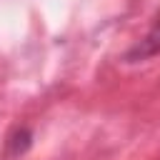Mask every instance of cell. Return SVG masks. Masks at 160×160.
<instances>
[{
    "label": "cell",
    "instance_id": "1",
    "mask_svg": "<svg viewBox=\"0 0 160 160\" xmlns=\"http://www.w3.org/2000/svg\"><path fill=\"white\" fill-rule=\"evenodd\" d=\"M152 55H160V18L152 22V28L145 32V38L128 52V60H145V58H152Z\"/></svg>",
    "mask_w": 160,
    "mask_h": 160
}]
</instances>
